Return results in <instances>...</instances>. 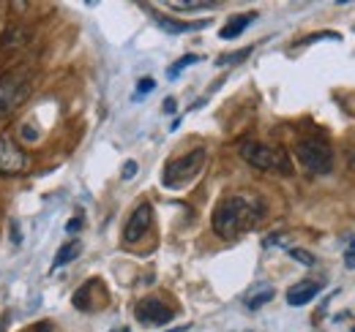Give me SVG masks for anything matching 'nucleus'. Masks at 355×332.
<instances>
[{"label":"nucleus","mask_w":355,"mask_h":332,"mask_svg":"<svg viewBox=\"0 0 355 332\" xmlns=\"http://www.w3.org/2000/svg\"><path fill=\"white\" fill-rule=\"evenodd\" d=\"M260 218V210H252V205L243 196H230L214 212V229L222 237H235L246 232Z\"/></svg>","instance_id":"nucleus-1"},{"label":"nucleus","mask_w":355,"mask_h":332,"mask_svg":"<svg viewBox=\"0 0 355 332\" xmlns=\"http://www.w3.org/2000/svg\"><path fill=\"white\" fill-rule=\"evenodd\" d=\"M241 158L246 164L257 166V169H276V172H290V161H287V153L284 150H273L268 145L260 142H246L241 145Z\"/></svg>","instance_id":"nucleus-2"},{"label":"nucleus","mask_w":355,"mask_h":332,"mask_svg":"<svg viewBox=\"0 0 355 332\" xmlns=\"http://www.w3.org/2000/svg\"><path fill=\"white\" fill-rule=\"evenodd\" d=\"M205 164V150H191L186 153L183 158H175L173 164L164 169V185L167 188H178V185H186L189 180H194Z\"/></svg>","instance_id":"nucleus-3"},{"label":"nucleus","mask_w":355,"mask_h":332,"mask_svg":"<svg viewBox=\"0 0 355 332\" xmlns=\"http://www.w3.org/2000/svg\"><path fill=\"white\" fill-rule=\"evenodd\" d=\"M295 156L298 161L306 166L314 174H328L331 166H334V156H331V147L322 145V142H314V139H304L295 145Z\"/></svg>","instance_id":"nucleus-4"},{"label":"nucleus","mask_w":355,"mask_h":332,"mask_svg":"<svg viewBox=\"0 0 355 332\" xmlns=\"http://www.w3.org/2000/svg\"><path fill=\"white\" fill-rule=\"evenodd\" d=\"M31 93V77L28 74H8L0 80V118L14 112Z\"/></svg>","instance_id":"nucleus-5"},{"label":"nucleus","mask_w":355,"mask_h":332,"mask_svg":"<svg viewBox=\"0 0 355 332\" xmlns=\"http://www.w3.org/2000/svg\"><path fill=\"white\" fill-rule=\"evenodd\" d=\"M134 316L145 327H164L173 322V308H167L159 297H142L134 308Z\"/></svg>","instance_id":"nucleus-6"},{"label":"nucleus","mask_w":355,"mask_h":332,"mask_svg":"<svg viewBox=\"0 0 355 332\" xmlns=\"http://www.w3.org/2000/svg\"><path fill=\"white\" fill-rule=\"evenodd\" d=\"M28 169L25 150L11 139V133H0V174H22Z\"/></svg>","instance_id":"nucleus-7"},{"label":"nucleus","mask_w":355,"mask_h":332,"mask_svg":"<svg viewBox=\"0 0 355 332\" xmlns=\"http://www.w3.org/2000/svg\"><path fill=\"white\" fill-rule=\"evenodd\" d=\"M150 221H153V208H150L148 202H142V205L132 212V218H129V223H126V229H123V240H126V243H139V240L145 237V232L150 229Z\"/></svg>","instance_id":"nucleus-8"},{"label":"nucleus","mask_w":355,"mask_h":332,"mask_svg":"<svg viewBox=\"0 0 355 332\" xmlns=\"http://www.w3.org/2000/svg\"><path fill=\"white\" fill-rule=\"evenodd\" d=\"M320 284L317 281H301V284H295L293 289L287 291V302L293 305V308H301V305H309L311 299L320 294Z\"/></svg>","instance_id":"nucleus-9"},{"label":"nucleus","mask_w":355,"mask_h":332,"mask_svg":"<svg viewBox=\"0 0 355 332\" xmlns=\"http://www.w3.org/2000/svg\"><path fill=\"white\" fill-rule=\"evenodd\" d=\"M254 19H257V14H254V11H249V14H238V17H232V19L224 25L219 36H222L224 42H232V39H238V36H241V33H243Z\"/></svg>","instance_id":"nucleus-10"},{"label":"nucleus","mask_w":355,"mask_h":332,"mask_svg":"<svg viewBox=\"0 0 355 332\" xmlns=\"http://www.w3.org/2000/svg\"><path fill=\"white\" fill-rule=\"evenodd\" d=\"M156 25H159L164 33H170V36H178V33H189V30H202V28H208V22H205V19H200V22H178V19H167V17H156Z\"/></svg>","instance_id":"nucleus-11"},{"label":"nucleus","mask_w":355,"mask_h":332,"mask_svg":"<svg viewBox=\"0 0 355 332\" xmlns=\"http://www.w3.org/2000/svg\"><path fill=\"white\" fill-rule=\"evenodd\" d=\"M28 39H31V30L28 28L11 25V28H6V33L0 39V49H19L22 44H28Z\"/></svg>","instance_id":"nucleus-12"},{"label":"nucleus","mask_w":355,"mask_h":332,"mask_svg":"<svg viewBox=\"0 0 355 332\" xmlns=\"http://www.w3.org/2000/svg\"><path fill=\"white\" fill-rule=\"evenodd\" d=\"M273 294H276V289H273L270 284H263V286H257L254 291H249V297H246V308H249V311H257V308H263V305H268V302L273 299Z\"/></svg>","instance_id":"nucleus-13"},{"label":"nucleus","mask_w":355,"mask_h":332,"mask_svg":"<svg viewBox=\"0 0 355 332\" xmlns=\"http://www.w3.org/2000/svg\"><path fill=\"white\" fill-rule=\"evenodd\" d=\"M80 250H83V243H80V240H69L66 246H60L58 256H55V261H52V270H58V267H63V264L74 261V259L80 256Z\"/></svg>","instance_id":"nucleus-14"},{"label":"nucleus","mask_w":355,"mask_h":332,"mask_svg":"<svg viewBox=\"0 0 355 332\" xmlns=\"http://www.w3.org/2000/svg\"><path fill=\"white\" fill-rule=\"evenodd\" d=\"M194 63H200V57H197V55H186V57H180L178 63H173V66L167 68V77H170V80H175L183 68H189V66H194Z\"/></svg>","instance_id":"nucleus-15"},{"label":"nucleus","mask_w":355,"mask_h":332,"mask_svg":"<svg viewBox=\"0 0 355 332\" xmlns=\"http://www.w3.org/2000/svg\"><path fill=\"white\" fill-rule=\"evenodd\" d=\"M252 55V46H246V49H241V52H232V55H222V57H216V66H232V63H241V60H246Z\"/></svg>","instance_id":"nucleus-16"},{"label":"nucleus","mask_w":355,"mask_h":332,"mask_svg":"<svg viewBox=\"0 0 355 332\" xmlns=\"http://www.w3.org/2000/svg\"><path fill=\"white\" fill-rule=\"evenodd\" d=\"M170 8L173 11H208V8H214V3H191V0H186V3H170Z\"/></svg>","instance_id":"nucleus-17"},{"label":"nucleus","mask_w":355,"mask_h":332,"mask_svg":"<svg viewBox=\"0 0 355 332\" xmlns=\"http://www.w3.org/2000/svg\"><path fill=\"white\" fill-rule=\"evenodd\" d=\"M290 256H293L295 261H301V264H306V267H311V264L317 261V259L311 256L309 250H304V248H290Z\"/></svg>","instance_id":"nucleus-18"},{"label":"nucleus","mask_w":355,"mask_h":332,"mask_svg":"<svg viewBox=\"0 0 355 332\" xmlns=\"http://www.w3.org/2000/svg\"><path fill=\"white\" fill-rule=\"evenodd\" d=\"M156 90V82L150 80V77H142L139 82H137V95H145V93H153Z\"/></svg>","instance_id":"nucleus-19"},{"label":"nucleus","mask_w":355,"mask_h":332,"mask_svg":"<svg viewBox=\"0 0 355 332\" xmlns=\"http://www.w3.org/2000/svg\"><path fill=\"white\" fill-rule=\"evenodd\" d=\"M263 246L266 248H270V246H287V234H270V237H266Z\"/></svg>","instance_id":"nucleus-20"},{"label":"nucleus","mask_w":355,"mask_h":332,"mask_svg":"<svg viewBox=\"0 0 355 332\" xmlns=\"http://www.w3.org/2000/svg\"><path fill=\"white\" fill-rule=\"evenodd\" d=\"M134 174H137V161H126L123 172H121V180H132Z\"/></svg>","instance_id":"nucleus-21"},{"label":"nucleus","mask_w":355,"mask_h":332,"mask_svg":"<svg viewBox=\"0 0 355 332\" xmlns=\"http://www.w3.org/2000/svg\"><path fill=\"white\" fill-rule=\"evenodd\" d=\"M80 229H83V218H71V221L66 223V232H69V234H77Z\"/></svg>","instance_id":"nucleus-22"},{"label":"nucleus","mask_w":355,"mask_h":332,"mask_svg":"<svg viewBox=\"0 0 355 332\" xmlns=\"http://www.w3.org/2000/svg\"><path fill=\"white\" fill-rule=\"evenodd\" d=\"M345 264H347V270H355V250L345 253Z\"/></svg>","instance_id":"nucleus-23"},{"label":"nucleus","mask_w":355,"mask_h":332,"mask_svg":"<svg viewBox=\"0 0 355 332\" xmlns=\"http://www.w3.org/2000/svg\"><path fill=\"white\" fill-rule=\"evenodd\" d=\"M162 109H164V112H167V115H173V112H175V98H167V101H164V107H162Z\"/></svg>","instance_id":"nucleus-24"},{"label":"nucleus","mask_w":355,"mask_h":332,"mask_svg":"<svg viewBox=\"0 0 355 332\" xmlns=\"http://www.w3.org/2000/svg\"><path fill=\"white\" fill-rule=\"evenodd\" d=\"M353 166H355V150H353Z\"/></svg>","instance_id":"nucleus-25"},{"label":"nucleus","mask_w":355,"mask_h":332,"mask_svg":"<svg viewBox=\"0 0 355 332\" xmlns=\"http://www.w3.org/2000/svg\"><path fill=\"white\" fill-rule=\"evenodd\" d=\"M353 332H355V327H353Z\"/></svg>","instance_id":"nucleus-26"}]
</instances>
